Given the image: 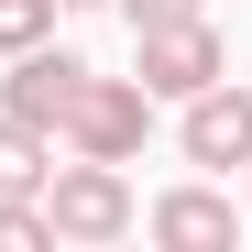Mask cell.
I'll list each match as a JSON object with an SVG mask.
<instances>
[{"mask_svg": "<svg viewBox=\"0 0 252 252\" xmlns=\"http://www.w3.org/2000/svg\"><path fill=\"white\" fill-rule=\"evenodd\" d=\"M176 143L187 164H208V176H230V164H252V88H230V77H208L197 99H176Z\"/></svg>", "mask_w": 252, "mask_h": 252, "instance_id": "277c9868", "label": "cell"}, {"mask_svg": "<svg viewBox=\"0 0 252 252\" xmlns=\"http://www.w3.org/2000/svg\"><path fill=\"white\" fill-rule=\"evenodd\" d=\"M121 11H132V33H143V22H187V11H208V0H121Z\"/></svg>", "mask_w": 252, "mask_h": 252, "instance_id": "9c48e42d", "label": "cell"}, {"mask_svg": "<svg viewBox=\"0 0 252 252\" xmlns=\"http://www.w3.org/2000/svg\"><path fill=\"white\" fill-rule=\"evenodd\" d=\"M241 176H252V164H241Z\"/></svg>", "mask_w": 252, "mask_h": 252, "instance_id": "8fae6325", "label": "cell"}, {"mask_svg": "<svg viewBox=\"0 0 252 252\" xmlns=\"http://www.w3.org/2000/svg\"><path fill=\"white\" fill-rule=\"evenodd\" d=\"M55 132H66L77 154H99V164H132V154L154 143V88H143V77H99V66H88Z\"/></svg>", "mask_w": 252, "mask_h": 252, "instance_id": "6da1fadb", "label": "cell"}, {"mask_svg": "<svg viewBox=\"0 0 252 252\" xmlns=\"http://www.w3.org/2000/svg\"><path fill=\"white\" fill-rule=\"evenodd\" d=\"M44 220H55V241H121L143 220L132 208V176H121V164H99V154H77V164H44Z\"/></svg>", "mask_w": 252, "mask_h": 252, "instance_id": "7a4b0ae2", "label": "cell"}, {"mask_svg": "<svg viewBox=\"0 0 252 252\" xmlns=\"http://www.w3.org/2000/svg\"><path fill=\"white\" fill-rule=\"evenodd\" d=\"M143 230H154V241H176V252H220V241L241 230V208H230L220 187H164V197L143 208Z\"/></svg>", "mask_w": 252, "mask_h": 252, "instance_id": "8992f818", "label": "cell"}, {"mask_svg": "<svg viewBox=\"0 0 252 252\" xmlns=\"http://www.w3.org/2000/svg\"><path fill=\"white\" fill-rule=\"evenodd\" d=\"M77 77H88L77 55L22 44V55H11V77H0V110H11V121H33V132H55V121H66V99H77Z\"/></svg>", "mask_w": 252, "mask_h": 252, "instance_id": "5b68a950", "label": "cell"}, {"mask_svg": "<svg viewBox=\"0 0 252 252\" xmlns=\"http://www.w3.org/2000/svg\"><path fill=\"white\" fill-rule=\"evenodd\" d=\"M55 11H110V0H55Z\"/></svg>", "mask_w": 252, "mask_h": 252, "instance_id": "30bf717a", "label": "cell"}, {"mask_svg": "<svg viewBox=\"0 0 252 252\" xmlns=\"http://www.w3.org/2000/svg\"><path fill=\"white\" fill-rule=\"evenodd\" d=\"M132 44H143L132 77H143L154 99H197L208 77H230V44H220V22H208V11H187V22H143Z\"/></svg>", "mask_w": 252, "mask_h": 252, "instance_id": "3957f363", "label": "cell"}, {"mask_svg": "<svg viewBox=\"0 0 252 252\" xmlns=\"http://www.w3.org/2000/svg\"><path fill=\"white\" fill-rule=\"evenodd\" d=\"M44 132H33V121H11V110H0V187H44Z\"/></svg>", "mask_w": 252, "mask_h": 252, "instance_id": "52a82bcc", "label": "cell"}, {"mask_svg": "<svg viewBox=\"0 0 252 252\" xmlns=\"http://www.w3.org/2000/svg\"><path fill=\"white\" fill-rule=\"evenodd\" d=\"M44 33H55V0H0V55L44 44Z\"/></svg>", "mask_w": 252, "mask_h": 252, "instance_id": "ba28073f", "label": "cell"}]
</instances>
